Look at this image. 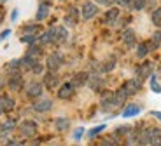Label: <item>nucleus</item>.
I'll use <instances>...</instances> for the list:
<instances>
[{
  "mask_svg": "<svg viewBox=\"0 0 161 146\" xmlns=\"http://www.w3.org/2000/svg\"><path fill=\"white\" fill-rule=\"evenodd\" d=\"M114 98H116L117 106H121V104H125V103H126V99H128V92H126L125 87H119V89L114 92Z\"/></svg>",
  "mask_w": 161,
  "mask_h": 146,
  "instance_id": "4be33fe9",
  "label": "nucleus"
},
{
  "mask_svg": "<svg viewBox=\"0 0 161 146\" xmlns=\"http://www.w3.org/2000/svg\"><path fill=\"white\" fill-rule=\"evenodd\" d=\"M42 92H44V85H42L40 82H30L28 85L25 87V94H26V98H28V99L40 98Z\"/></svg>",
  "mask_w": 161,
  "mask_h": 146,
  "instance_id": "7ed1b4c3",
  "label": "nucleus"
},
{
  "mask_svg": "<svg viewBox=\"0 0 161 146\" xmlns=\"http://www.w3.org/2000/svg\"><path fill=\"white\" fill-rule=\"evenodd\" d=\"M145 4H147V0H130V9L142 11V9H145Z\"/></svg>",
  "mask_w": 161,
  "mask_h": 146,
  "instance_id": "c85d7f7f",
  "label": "nucleus"
},
{
  "mask_svg": "<svg viewBox=\"0 0 161 146\" xmlns=\"http://www.w3.org/2000/svg\"><path fill=\"white\" fill-rule=\"evenodd\" d=\"M117 19H119V9H116V7H110L109 11L105 12V16H103V23L109 24V26L116 24Z\"/></svg>",
  "mask_w": 161,
  "mask_h": 146,
  "instance_id": "9b49d317",
  "label": "nucleus"
},
{
  "mask_svg": "<svg viewBox=\"0 0 161 146\" xmlns=\"http://www.w3.org/2000/svg\"><path fill=\"white\" fill-rule=\"evenodd\" d=\"M116 4L121 7H130V0H116Z\"/></svg>",
  "mask_w": 161,
  "mask_h": 146,
  "instance_id": "4c0bfd02",
  "label": "nucleus"
},
{
  "mask_svg": "<svg viewBox=\"0 0 161 146\" xmlns=\"http://www.w3.org/2000/svg\"><path fill=\"white\" fill-rule=\"evenodd\" d=\"M100 5H107V7H112V4H116V0H97Z\"/></svg>",
  "mask_w": 161,
  "mask_h": 146,
  "instance_id": "e433bc0d",
  "label": "nucleus"
},
{
  "mask_svg": "<svg viewBox=\"0 0 161 146\" xmlns=\"http://www.w3.org/2000/svg\"><path fill=\"white\" fill-rule=\"evenodd\" d=\"M14 106H16V103H14V99L12 98H9V96H0V108H2L4 113L14 110Z\"/></svg>",
  "mask_w": 161,
  "mask_h": 146,
  "instance_id": "a211bd4d",
  "label": "nucleus"
},
{
  "mask_svg": "<svg viewBox=\"0 0 161 146\" xmlns=\"http://www.w3.org/2000/svg\"><path fill=\"white\" fill-rule=\"evenodd\" d=\"M30 71H32V73H35V75H40V73L44 71V64L40 63V61H35V63L32 64V68H30Z\"/></svg>",
  "mask_w": 161,
  "mask_h": 146,
  "instance_id": "72a5a7b5",
  "label": "nucleus"
},
{
  "mask_svg": "<svg viewBox=\"0 0 161 146\" xmlns=\"http://www.w3.org/2000/svg\"><path fill=\"white\" fill-rule=\"evenodd\" d=\"M32 108L35 111H39V113H46V111H49L53 108V101L49 98H37V99H33V104H32Z\"/></svg>",
  "mask_w": 161,
  "mask_h": 146,
  "instance_id": "39448f33",
  "label": "nucleus"
},
{
  "mask_svg": "<svg viewBox=\"0 0 161 146\" xmlns=\"http://www.w3.org/2000/svg\"><path fill=\"white\" fill-rule=\"evenodd\" d=\"M49 9H51L49 2L40 4V5H39V11H37V14H35V19H37V21H44L46 18L49 16Z\"/></svg>",
  "mask_w": 161,
  "mask_h": 146,
  "instance_id": "aec40b11",
  "label": "nucleus"
},
{
  "mask_svg": "<svg viewBox=\"0 0 161 146\" xmlns=\"http://www.w3.org/2000/svg\"><path fill=\"white\" fill-rule=\"evenodd\" d=\"M88 78H89V73H86V71H79V73H75V75L72 77V85L75 87H82V85H86L88 83Z\"/></svg>",
  "mask_w": 161,
  "mask_h": 146,
  "instance_id": "ddd939ff",
  "label": "nucleus"
},
{
  "mask_svg": "<svg viewBox=\"0 0 161 146\" xmlns=\"http://www.w3.org/2000/svg\"><path fill=\"white\" fill-rule=\"evenodd\" d=\"M119 144V141H117V136H109V138H105L103 141L100 143V146H117Z\"/></svg>",
  "mask_w": 161,
  "mask_h": 146,
  "instance_id": "7c9ffc66",
  "label": "nucleus"
},
{
  "mask_svg": "<svg viewBox=\"0 0 161 146\" xmlns=\"http://www.w3.org/2000/svg\"><path fill=\"white\" fill-rule=\"evenodd\" d=\"M5 146H25V144H23V143H19V141H16V139H11Z\"/></svg>",
  "mask_w": 161,
  "mask_h": 146,
  "instance_id": "58836bf2",
  "label": "nucleus"
},
{
  "mask_svg": "<svg viewBox=\"0 0 161 146\" xmlns=\"http://www.w3.org/2000/svg\"><path fill=\"white\" fill-rule=\"evenodd\" d=\"M5 2H7V0H0V5H2V4H5Z\"/></svg>",
  "mask_w": 161,
  "mask_h": 146,
  "instance_id": "49530a36",
  "label": "nucleus"
},
{
  "mask_svg": "<svg viewBox=\"0 0 161 146\" xmlns=\"http://www.w3.org/2000/svg\"><path fill=\"white\" fill-rule=\"evenodd\" d=\"M9 35H11V32H9V30H5V32H2V33H0V40H5Z\"/></svg>",
  "mask_w": 161,
  "mask_h": 146,
  "instance_id": "ea45409f",
  "label": "nucleus"
},
{
  "mask_svg": "<svg viewBox=\"0 0 161 146\" xmlns=\"http://www.w3.org/2000/svg\"><path fill=\"white\" fill-rule=\"evenodd\" d=\"M44 85L49 91H54L56 87H60V77L56 75V71H47L44 73Z\"/></svg>",
  "mask_w": 161,
  "mask_h": 146,
  "instance_id": "1a4fd4ad",
  "label": "nucleus"
},
{
  "mask_svg": "<svg viewBox=\"0 0 161 146\" xmlns=\"http://www.w3.org/2000/svg\"><path fill=\"white\" fill-rule=\"evenodd\" d=\"M16 125H18L16 118H7L4 123H2V125H0V129H2V130H12Z\"/></svg>",
  "mask_w": 161,
  "mask_h": 146,
  "instance_id": "2f4dec72",
  "label": "nucleus"
},
{
  "mask_svg": "<svg viewBox=\"0 0 161 146\" xmlns=\"http://www.w3.org/2000/svg\"><path fill=\"white\" fill-rule=\"evenodd\" d=\"M63 21H65L67 26H75V24L79 23V11H77V7H70Z\"/></svg>",
  "mask_w": 161,
  "mask_h": 146,
  "instance_id": "f8f14e48",
  "label": "nucleus"
},
{
  "mask_svg": "<svg viewBox=\"0 0 161 146\" xmlns=\"http://www.w3.org/2000/svg\"><path fill=\"white\" fill-rule=\"evenodd\" d=\"M88 85H89V89H91V91L100 92L102 87H103V78H102V77H98V75H89Z\"/></svg>",
  "mask_w": 161,
  "mask_h": 146,
  "instance_id": "4468645a",
  "label": "nucleus"
},
{
  "mask_svg": "<svg viewBox=\"0 0 161 146\" xmlns=\"http://www.w3.org/2000/svg\"><path fill=\"white\" fill-rule=\"evenodd\" d=\"M149 43V49L151 51H154V49H158L161 45V32H156L153 35V38H151V42H147Z\"/></svg>",
  "mask_w": 161,
  "mask_h": 146,
  "instance_id": "a878e982",
  "label": "nucleus"
},
{
  "mask_svg": "<svg viewBox=\"0 0 161 146\" xmlns=\"http://www.w3.org/2000/svg\"><path fill=\"white\" fill-rule=\"evenodd\" d=\"M18 129L23 138H35L37 136V123L33 120H23Z\"/></svg>",
  "mask_w": 161,
  "mask_h": 146,
  "instance_id": "f257e3e1",
  "label": "nucleus"
},
{
  "mask_svg": "<svg viewBox=\"0 0 161 146\" xmlns=\"http://www.w3.org/2000/svg\"><path fill=\"white\" fill-rule=\"evenodd\" d=\"M5 83H7V82H5V78H4V77H0V91L5 87Z\"/></svg>",
  "mask_w": 161,
  "mask_h": 146,
  "instance_id": "79ce46f5",
  "label": "nucleus"
},
{
  "mask_svg": "<svg viewBox=\"0 0 161 146\" xmlns=\"http://www.w3.org/2000/svg\"><path fill=\"white\" fill-rule=\"evenodd\" d=\"M149 52H151V49H149V43H147V42H140V43H138V47H137V56H138V58H145Z\"/></svg>",
  "mask_w": 161,
  "mask_h": 146,
  "instance_id": "393cba45",
  "label": "nucleus"
},
{
  "mask_svg": "<svg viewBox=\"0 0 161 146\" xmlns=\"http://www.w3.org/2000/svg\"><path fill=\"white\" fill-rule=\"evenodd\" d=\"M142 111V108L138 104H126V108L123 110V117L125 118H130V117H137Z\"/></svg>",
  "mask_w": 161,
  "mask_h": 146,
  "instance_id": "412c9836",
  "label": "nucleus"
},
{
  "mask_svg": "<svg viewBox=\"0 0 161 146\" xmlns=\"http://www.w3.org/2000/svg\"><path fill=\"white\" fill-rule=\"evenodd\" d=\"M67 37H69L67 28L54 26V40H53V43H63V42H67Z\"/></svg>",
  "mask_w": 161,
  "mask_h": 146,
  "instance_id": "dca6fc26",
  "label": "nucleus"
},
{
  "mask_svg": "<svg viewBox=\"0 0 161 146\" xmlns=\"http://www.w3.org/2000/svg\"><path fill=\"white\" fill-rule=\"evenodd\" d=\"M82 134H84V129H82V127L75 129V132H74V139H75V141H79V139L82 138Z\"/></svg>",
  "mask_w": 161,
  "mask_h": 146,
  "instance_id": "c9c22d12",
  "label": "nucleus"
},
{
  "mask_svg": "<svg viewBox=\"0 0 161 146\" xmlns=\"http://www.w3.org/2000/svg\"><path fill=\"white\" fill-rule=\"evenodd\" d=\"M61 64H63V56L60 52H53L46 59V66H47L49 71H58L61 68Z\"/></svg>",
  "mask_w": 161,
  "mask_h": 146,
  "instance_id": "20e7f679",
  "label": "nucleus"
},
{
  "mask_svg": "<svg viewBox=\"0 0 161 146\" xmlns=\"http://www.w3.org/2000/svg\"><path fill=\"white\" fill-rule=\"evenodd\" d=\"M151 115H153V117H156L158 120H161V111H151Z\"/></svg>",
  "mask_w": 161,
  "mask_h": 146,
  "instance_id": "a19ab883",
  "label": "nucleus"
},
{
  "mask_svg": "<svg viewBox=\"0 0 161 146\" xmlns=\"http://www.w3.org/2000/svg\"><path fill=\"white\" fill-rule=\"evenodd\" d=\"M80 14H82V19L84 21H89L98 14V5L93 4V2H84L82 9H80Z\"/></svg>",
  "mask_w": 161,
  "mask_h": 146,
  "instance_id": "423d86ee",
  "label": "nucleus"
},
{
  "mask_svg": "<svg viewBox=\"0 0 161 146\" xmlns=\"http://www.w3.org/2000/svg\"><path fill=\"white\" fill-rule=\"evenodd\" d=\"M7 87L14 92H19L25 87V80L19 75V71H11V77L7 78Z\"/></svg>",
  "mask_w": 161,
  "mask_h": 146,
  "instance_id": "f03ea898",
  "label": "nucleus"
},
{
  "mask_svg": "<svg viewBox=\"0 0 161 146\" xmlns=\"http://www.w3.org/2000/svg\"><path fill=\"white\" fill-rule=\"evenodd\" d=\"M151 75H153V63H144L137 68L138 78H151Z\"/></svg>",
  "mask_w": 161,
  "mask_h": 146,
  "instance_id": "2eb2a0df",
  "label": "nucleus"
},
{
  "mask_svg": "<svg viewBox=\"0 0 161 146\" xmlns=\"http://www.w3.org/2000/svg\"><path fill=\"white\" fill-rule=\"evenodd\" d=\"M103 130H105V125H98V127H93V129H91V130H89V132H88V138H89V139H95V138H97L98 134H100V132H103Z\"/></svg>",
  "mask_w": 161,
  "mask_h": 146,
  "instance_id": "473e14b6",
  "label": "nucleus"
},
{
  "mask_svg": "<svg viewBox=\"0 0 161 146\" xmlns=\"http://www.w3.org/2000/svg\"><path fill=\"white\" fill-rule=\"evenodd\" d=\"M54 127H56V130H60V132H65V130H69V127H70V120L69 118H56Z\"/></svg>",
  "mask_w": 161,
  "mask_h": 146,
  "instance_id": "b1692460",
  "label": "nucleus"
},
{
  "mask_svg": "<svg viewBox=\"0 0 161 146\" xmlns=\"http://www.w3.org/2000/svg\"><path fill=\"white\" fill-rule=\"evenodd\" d=\"M2 113H4V111H2V108H0V115H2Z\"/></svg>",
  "mask_w": 161,
  "mask_h": 146,
  "instance_id": "de8ad7c7",
  "label": "nucleus"
},
{
  "mask_svg": "<svg viewBox=\"0 0 161 146\" xmlns=\"http://www.w3.org/2000/svg\"><path fill=\"white\" fill-rule=\"evenodd\" d=\"M39 33H40V26H39V24H26V26H23V35L39 37Z\"/></svg>",
  "mask_w": 161,
  "mask_h": 146,
  "instance_id": "5701e85b",
  "label": "nucleus"
},
{
  "mask_svg": "<svg viewBox=\"0 0 161 146\" xmlns=\"http://www.w3.org/2000/svg\"><path fill=\"white\" fill-rule=\"evenodd\" d=\"M149 144H153V146H161V129H159V127H151Z\"/></svg>",
  "mask_w": 161,
  "mask_h": 146,
  "instance_id": "f3484780",
  "label": "nucleus"
},
{
  "mask_svg": "<svg viewBox=\"0 0 161 146\" xmlns=\"http://www.w3.org/2000/svg\"><path fill=\"white\" fill-rule=\"evenodd\" d=\"M135 42H137V38H135V32L130 30V28L125 30V32H123V43H125L126 47H133Z\"/></svg>",
  "mask_w": 161,
  "mask_h": 146,
  "instance_id": "6ab92c4d",
  "label": "nucleus"
},
{
  "mask_svg": "<svg viewBox=\"0 0 161 146\" xmlns=\"http://www.w3.org/2000/svg\"><path fill=\"white\" fill-rule=\"evenodd\" d=\"M100 106H102V111H110L112 108L117 106L116 98H114V92H103V94H102Z\"/></svg>",
  "mask_w": 161,
  "mask_h": 146,
  "instance_id": "0eeeda50",
  "label": "nucleus"
},
{
  "mask_svg": "<svg viewBox=\"0 0 161 146\" xmlns=\"http://www.w3.org/2000/svg\"><path fill=\"white\" fill-rule=\"evenodd\" d=\"M2 19H4V9H0V23H2Z\"/></svg>",
  "mask_w": 161,
  "mask_h": 146,
  "instance_id": "a18cd8bd",
  "label": "nucleus"
},
{
  "mask_svg": "<svg viewBox=\"0 0 161 146\" xmlns=\"http://www.w3.org/2000/svg\"><path fill=\"white\" fill-rule=\"evenodd\" d=\"M74 92H75V87L72 85V82H67V83H61L60 87H58V98L60 99H70L74 96Z\"/></svg>",
  "mask_w": 161,
  "mask_h": 146,
  "instance_id": "9d476101",
  "label": "nucleus"
},
{
  "mask_svg": "<svg viewBox=\"0 0 161 146\" xmlns=\"http://www.w3.org/2000/svg\"><path fill=\"white\" fill-rule=\"evenodd\" d=\"M151 21L154 26H161V7H156L151 14Z\"/></svg>",
  "mask_w": 161,
  "mask_h": 146,
  "instance_id": "bb28decb",
  "label": "nucleus"
},
{
  "mask_svg": "<svg viewBox=\"0 0 161 146\" xmlns=\"http://www.w3.org/2000/svg\"><path fill=\"white\" fill-rule=\"evenodd\" d=\"M114 134L119 138V136H126L128 138L130 134H131V127H128V125H121V127H117L116 130H114Z\"/></svg>",
  "mask_w": 161,
  "mask_h": 146,
  "instance_id": "c756f323",
  "label": "nucleus"
},
{
  "mask_svg": "<svg viewBox=\"0 0 161 146\" xmlns=\"http://www.w3.org/2000/svg\"><path fill=\"white\" fill-rule=\"evenodd\" d=\"M151 89H153L156 94H159V92H161V85L158 83V80H156V77H154V75H151Z\"/></svg>",
  "mask_w": 161,
  "mask_h": 146,
  "instance_id": "f704fd0d",
  "label": "nucleus"
},
{
  "mask_svg": "<svg viewBox=\"0 0 161 146\" xmlns=\"http://www.w3.org/2000/svg\"><path fill=\"white\" fill-rule=\"evenodd\" d=\"M123 87L126 89L128 96L137 94V92L142 89V78H138V77H135V78H130V80H126V82L123 83Z\"/></svg>",
  "mask_w": 161,
  "mask_h": 146,
  "instance_id": "6e6552de",
  "label": "nucleus"
},
{
  "mask_svg": "<svg viewBox=\"0 0 161 146\" xmlns=\"http://www.w3.org/2000/svg\"><path fill=\"white\" fill-rule=\"evenodd\" d=\"M26 54L32 56V58H35V59H39L40 54H42V47H40V45H30L28 51H26Z\"/></svg>",
  "mask_w": 161,
  "mask_h": 146,
  "instance_id": "cd10ccee",
  "label": "nucleus"
},
{
  "mask_svg": "<svg viewBox=\"0 0 161 146\" xmlns=\"http://www.w3.org/2000/svg\"><path fill=\"white\" fill-rule=\"evenodd\" d=\"M28 146H40V141H39V139H35V141H32Z\"/></svg>",
  "mask_w": 161,
  "mask_h": 146,
  "instance_id": "37998d69",
  "label": "nucleus"
},
{
  "mask_svg": "<svg viewBox=\"0 0 161 146\" xmlns=\"http://www.w3.org/2000/svg\"><path fill=\"white\" fill-rule=\"evenodd\" d=\"M11 18H12V21H16V18H18V11H14V12H12V14H11Z\"/></svg>",
  "mask_w": 161,
  "mask_h": 146,
  "instance_id": "c03bdc74",
  "label": "nucleus"
}]
</instances>
